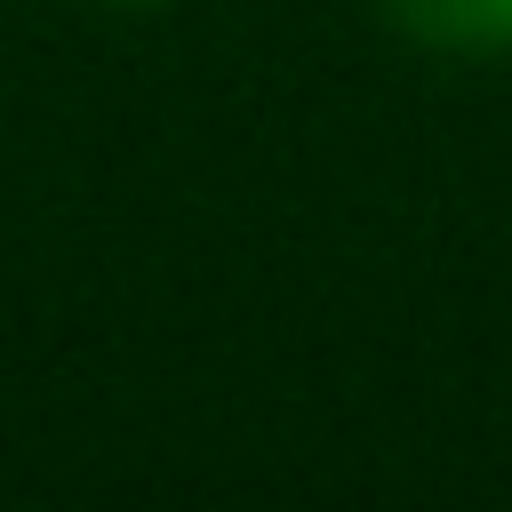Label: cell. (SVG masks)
Wrapping results in <instances>:
<instances>
[{"mask_svg": "<svg viewBox=\"0 0 512 512\" xmlns=\"http://www.w3.org/2000/svg\"><path fill=\"white\" fill-rule=\"evenodd\" d=\"M384 24L448 64H504L512 56V0H376Z\"/></svg>", "mask_w": 512, "mask_h": 512, "instance_id": "obj_1", "label": "cell"}, {"mask_svg": "<svg viewBox=\"0 0 512 512\" xmlns=\"http://www.w3.org/2000/svg\"><path fill=\"white\" fill-rule=\"evenodd\" d=\"M96 8H120V16H152V8H176V0H96Z\"/></svg>", "mask_w": 512, "mask_h": 512, "instance_id": "obj_2", "label": "cell"}]
</instances>
